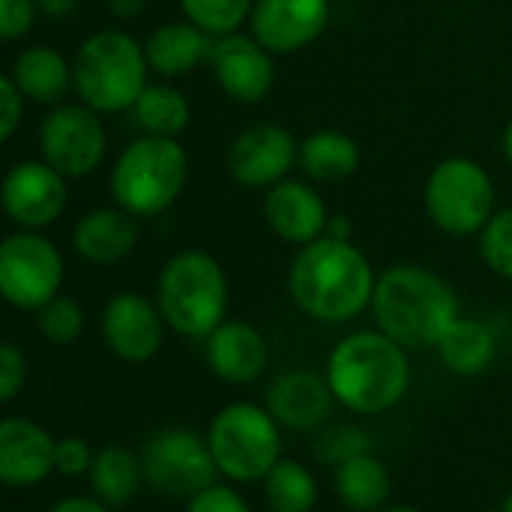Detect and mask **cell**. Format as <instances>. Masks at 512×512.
<instances>
[{
	"mask_svg": "<svg viewBox=\"0 0 512 512\" xmlns=\"http://www.w3.org/2000/svg\"><path fill=\"white\" fill-rule=\"evenodd\" d=\"M480 252L489 270H495L504 279H512V207L489 219L480 237Z\"/></svg>",
	"mask_w": 512,
	"mask_h": 512,
	"instance_id": "obj_32",
	"label": "cell"
},
{
	"mask_svg": "<svg viewBox=\"0 0 512 512\" xmlns=\"http://www.w3.org/2000/svg\"><path fill=\"white\" fill-rule=\"evenodd\" d=\"M363 453H372V438L363 429H354V426H336L318 444V456L333 468H339L342 462H348L354 456H363Z\"/></svg>",
	"mask_w": 512,
	"mask_h": 512,
	"instance_id": "obj_33",
	"label": "cell"
},
{
	"mask_svg": "<svg viewBox=\"0 0 512 512\" xmlns=\"http://www.w3.org/2000/svg\"><path fill=\"white\" fill-rule=\"evenodd\" d=\"M75 252L90 264H117L138 243V225L123 207H102L81 216L75 225Z\"/></svg>",
	"mask_w": 512,
	"mask_h": 512,
	"instance_id": "obj_21",
	"label": "cell"
},
{
	"mask_svg": "<svg viewBox=\"0 0 512 512\" xmlns=\"http://www.w3.org/2000/svg\"><path fill=\"white\" fill-rule=\"evenodd\" d=\"M381 512H423V510H417V507H393V510H381Z\"/></svg>",
	"mask_w": 512,
	"mask_h": 512,
	"instance_id": "obj_45",
	"label": "cell"
},
{
	"mask_svg": "<svg viewBox=\"0 0 512 512\" xmlns=\"http://www.w3.org/2000/svg\"><path fill=\"white\" fill-rule=\"evenodd\" d=\"M375 282L369 258L348 240L333 237L303 246L288 276L294 303L324 324L351 321L372 306Z\"/></svg>",
	"mask_w": 512,
	"mask_h": 512,
	"instance_id": "obj_1",
	"label": "cell"
},
{
	"mask_svg": "<svg viewBox=\"0 0 512 512\" xmlns=\"http://www.w3.org/2000/svg\"><path fill=\"white\" fill-rule=\"evenodd\" d=\"M93 459H96V453L90 450V444L84 438H63V441H57V459H54V465H57V474L60 477L72 480V477L90 474Z\"/></svg>",
	"mask_w": 512,
	"mask_h": 512,
	"instance_id": "obj_34",
	"label": "cell"
},
{
	"mask_svg": "<svg viewBox=\"0 0 512 512\" xmlns=\"http://www.w3.org/2000/svg\"><path fill=\"white\" fill-rule=\"evenodd\" d=\"M186 177V150L174 138L147 135L120 153L111 171V192L126 213L159 216L180 198Z\"/></svg>",
	"mask_w": 512,
	"mask_h": 512,
	"instance_id": "obj_6",
	"label": "cell"
},
{
	"mask_svg": "<svg viewBox=\"0 0 512 512\" xmlns=\"http://www.w3.org/2000/svg\"><path fill=\"white\" fill-rule=\"evenodd\" d=\"M264 216L267 225L288 243L309 246L327 234V207L321 195L300 183V180H282L276 183L264 198Z\"/></svg>",
	"mask_w": 512,
	"mask_h": 512,
	"instance_id": "obj_20",
	"label": "cell"
},
{
	"mask_svg": "<svg viewBox=\"0 0 512 512\" xmlns=\"http://www.w3.org/2000/svg\"><path fill=\"white\" fill-rule=\"evenodd\" d=\"M252 0H183V12L192 24H198L204 33L228 36L234 33L243 18L249 15Z\"/></svg>",
	"mask_w": 512,
	"mask_h": 512,
	"instance_id": "obj_31",
	"label": "cell"
},
{
	"mask_svg": "<svg viewBox=\"0 0 512 512\" xmlns=\"http://www.w3.org/2000/svg\"><path fill=\"white\" fill-rule=\"evenodd\" d=\"M333 390L327 375H315L306 369H294L279 375L267 390V411L276 417L282 429L312 432L333 411Z\"/></svg>",
	"mask_w": 512,
	"mask_h": 512,
	"instance_id": "obj_17",
	"label": "cell"
},
{
	"mask_svg": "<svg viewBox=\"0 0 512 512\" xmlns=\"http://www.w3.org/2000/svg\"><path fill=\"white\" fill-rule=\"evenodd\" d=\"M207 444L219 474L234 483H264L282 462V426L252 402L225 405L207 429Z\"/></svg>",
	"mask_w": 512,
	"mask_h": 512,
	"instance_id": "obj_7",
	"label": "cell"
},
{
	"mask_svg": "<svg viewBox=\"0 0 512 512\" xmlns=\"http://www.w3.org/2000/svg\"><path fill=\"white\" fill-rule=\"evenodd\" d=\"M24 381H27L24 354L12 342L0 345V402L9 405L18 396V390L24 387Z\"/></svg>",
	"mask_w": 512,
	"mask_h": 512,
	"instance_id": "obj_36",
	"label": "cell"
},
{
	"mask_svg": "<svg viewBox=\"0 0 512 512\" xmlns=\"http://www.w3.org/2000/svg\"><path fill=\"white\" fill-rule=\"evenodd\" d=\"M495 333L474 318H459L444 339L438 342V357L441 363L459 375V378H474L483 375L492 360H495Z\"/></svg>",
	"mask_w": 512,
	"mask_h": 512,
	"instance_id": "obj_25",
	"label": "cell"
},
{
	"mask_svg": "<svg viewBox=\"0 0 512 512\" xmlns=\"http://www.w3.org/2000/svg\"><path fill=\"white\" fill-rule=\"evenodd\" d=\"M324 375L336 402L360 417L393 411L411 390L408 354L381 330H360L345 336L330 351Z\"/></svg>",
	"mask_w": 512,
	"mask_h": 512,
	"instance_id": "obj_2",
	"label": "cell"
},
{
	"mask_svg": "<svg viewBox=\"0 0 512 512\" xmlns=\"http://www.w3.org/2000/svg\"><path fill=\"white\" fill-rule=\"evenodd\" d=\"M300 165L312 180L339 183L360 168V147L351 135L324 129L300 144Z\"/></svg>",
	"mask_w": 512,
	"mask_h": 512,
	"instance_id": "obj_27",
	"label": "cell"
},
{
	"mask_svg": "<svg viewBox=\"0 0 512 512\" xmlns=\"http://www.w3.org/2000/svg\"><path fill=\"white\" fill-rule=\"evenodd\" d=\"M78 3H81V0H36V6H39L45 15H51V18H63V15H69Z\"/></svg>",
	"mask_w": 512,
	"mask_h": 512,
	"instance_id": "obj_40",
	"label": "cell"
},
{
	"mask_svg": "<svg viewBox=\"0 0 512 512\" xmlns=\"http://www.w3.org/2000/svg\"><path fill=\"white\" fill-rule=\"evenodd\" d=\"M147 51L123 30L93 33L75 54L72 81L93 111H123L144 93Z\"/></svg>",
	"mask_w": 512,
	"mask_h": 512,
	"instance_id": "obj_5",
	"label": "cell"
},
{
	"mask_svg": "<svg viewBox=\"0 0 512 512\" xmlns=\"http://www.w3.org/2000/svg\"><path fill=\"white\" fill-rule=\"evenodd\" d=\"M327 237H333V240H348V237H351V222H348V216H333V219L327 222Z\"/></svg>",
	"mask_w": 512,
	"mask_h": 512,
	"instance_id": "obj_42",
	"label": "cell"
},
{
	"mask_svg": "<svg viewBox=\"0 0 512 512\" xmlns=\"http://www.w3.org/2000/svg\"><path fill=\"white\" fill-rule=\"evenodd\" d=\"M330 21V0H258L252 9L255 39L276 54L315 42Z\"/></svg>",
	"mask_w": 512,
	"mask_h": 512,
	"instance_id": "obj_14",
	"label": "cell"
},
{
	"mask_svg": "<svg viewBox=\"0 0 512 512\" xmlns=\"http://www.w3.org/2000/svg\"><path fill=\"white\" fill-rule=\"evenodd\" d=\"M144 3L147 0H108V6L117 18H135L144 9Z\"/></svg>",
	"mask_w": 512,
	"mask_h": 512,
	"instance_id": "obj_41",
	"label": "cell"
},
{
	"mask_svg": "<svg viewBox=\"0 0 512 512\" xmlns=\"http://www.w3.org/2000/svg\"><path fill=\"white\" fill-rule=\"evenodd\" d=\"M270 512H312L318 504V480L303 462L282 459L264 480Z\"/></svg>",
	"mask_w": 512,
	"mask_h": 512,
	"instance_id": "obj_28",
	"label": "cell"
},
{
	"mask_svg": "<svg viewBox=\"0 0 512 512\" xmlns=\"http://www.w3.org/2000/svg\"><path fill=\"white\" fill-rule=\"evenodd\" d=\"M495 186L486 168L474 159H444L426 183V210L432 222L456 237H471L489 225Z\"/></svg>",
	"mask_w": 512,
	"mask_h": 512,
	"instance_id": "obj_8",
	"label": "cell"
},
{
	"mask_svg": "<svg viewBox=\"0 0 512 512\" xmlns=\"http://www.w3.org/2000/svg\"><path fill=\"white\" fill-rule=\"evenodd\" d=\"M333 486L345 510L381 512L390 498V471L375 453H363L336 468Z\"/></svg>",
	"mask_w": 512,
	"mask_h": 512,
	"instance_id": "obj_24",
	"label": "cell"
},
{
	"mask_svg": "<svg viewBox=\"0 0 512 512\" xmlns=\"http://www.w3.org/2000/svg\"><path fill=\"white\" fill-rule=\"evenodd\" d=\"M132 108H135L138 126L147 129V135L174 138L189 123V102H186V96L180 90L168 87V84L144 87V93L138 96V102Z\"/></svg>",
	"mask_w": 512,
	"mask_h": 512,
	"instance_id": "obj_29",
	"label": "cell"
},
{
	"mask_svg": "<svg viewBox=\"0 0 512 512\" xmlns=\"http://www.w3.org/2000/svg\"><path fill=\"white\" fill-rule=\"evenodd\" d=\"M294 162V138L282 126H252L228 150V171L249 189L273 186Z\"/></svg>",
	"mask_w": 512,
	"mask_h": 512,
	"instance_id": "obj_16",
	"label": "cell"
},
{
	"mask_svg": "<svg viewBox=\"0 0 512 512\" xmlns=\"http://www.w3.org/2000/svg\"><path fill=\"white\" fill-rule=\"evenodd\" d=\"M63 285V258L51 240L21 231L0 246V294L9 306L39 312Z\"/></svg>",
	"mask_w": 512,
	"mask_h": 512,
	"instance_id": "obj_10",
	"label": "cell"
},
{
	"mask_svg": "<svg viewBox=\"0 0 512 512\" xmlns=\"http://www.w3.org/2000/svg\"><path fill=\"white\" fill-rule=\"evenodd\" d=\"M12 78L21 87V93L30 96L33 102H60L72 84V69L60 51L36 45L18 54Z\"/></svg>",
	"mask_w": 512,
	"mask_h": 512,
	"instance_id": "obj_26",
	"label": "cell"
},
{
	"mask_svg": "<svg viewBox=\"0 0 512 512\" xmlns=\"http://www.w3.org/2000/svg\"><path fill=\"white\" fill-rule=\"evenodd\" d=\"M501 512H512V492L504 498V504H501Z\"/></svg>",
	"mask_w": 512,
	"mask_h": 512,
	"instance_id": "obj_44",
	"label": "cell"
},
{
	"mask_svg": "<svg viewBox=\"0 0 512 512\" xmlns=\"http://www.w3.org/2000/svg\"><path fill=\"white\" fill-rule=\"evenodd\" d=\"M372 312L381 333L414 351L438 348L444 333L462 318L450 282L417 264H399L378 276Z\"/></svg>",
	"mask_w": 512,
	"mask_h": 512,
	"instance_id": "obj_3",
	"label": "cell"
},
{
	"mask_svg": "<svg viewBox=\"0 0 512 512\" xmlns=\"http://www.w3.org/2000/svg\"><path fill=\"white\" fill-rule=\"evenodd\" d=\"M21 108H24V93L9 72L0 78V138L3 141H9L15 135L18 120H21Z\"/></svg>",
	"mask_w": 512,
	"mask_h": 512,
	"instance_id": "obj_37",
	"label": "cell"
},
{
	"mask_svg": "<svg viewBox=\"0 0 512 512\" xmlns=\"http://www.w3.org/2000/svg\"><path fill=\"white\" fill-rule=\"evenodd\" d=\"M33 24V0H0V36L6 42L24 36Z\"/></svg>",
	"mask_w": 512,
	"mask_h": 512,
	"instance_id": "obj_38",
	"label": "cell"
},
{
	"mask_svg": "<svg viewBox=\"0 0 512 512\" xmlns=\"http://www.w3.org/2000/svg\"><path fill=\"white\" fill-rule=\"evenodd\" d=\"M39 150L63 177H87L105 156V126L87 105H63L39 129Z\"/></svg>",
	"mask_w": 512,
	"mask_h": 512,
	"instance_id": "obj_11",
	"label": "cell"
},
{
	"mask_svg": "<svg viewBox=\"0 0 512 512\" xmlns=\"http://www.w3.org/2000/svg\"><path fill=\"white\" fill-rule=\"evenodd\" d=\"M504 153H507V159L512 162V120L510 126H507V132H504Z\"/></svg>",
	"mask_w": 512,
	"mask_h": 512,
	"instance_id": "obj_43",
	"label": "cell"
},
{
	"mask_svg": "<svg viewBox=\"0 0 512 512\" xmlns=\"http://www.w3.org/2000/svg\"><path fill=\"white\" fill-rule=\"evenodd\" d=\"M147 63L168 78H180L189 69H195L210 51V39L198 24H162L159 30H153V36L147 39Z\"/></svg>",
	"mask_w": 512,
	"mask_h": 512,
	"instance_id": "obj_23",
	"label": "cell"
},
{
	"mask_svg": "<svg viewBox=\"0 0 512 512\" xmlns=\"http://www.w3.org/2000/svg\"><path fill=\"white\" fill-rule=\"evenodd\" d=\"M144 480L156 495L195 498L216 483V459L207 438L192 429H162L141 447Z\"/></svg>",
	"mask_w": 512,
	"mask_h": 512,
	"instance_id": "obj_9",
	"label": "cell"
},
{
	"mask_svg": "<svg viewBox=\"0 0 512 512\" xmlns=\"http://www.w3.org/2000/svg\"><path fill=\"white\" fill-rule=\"evenodd\" d=\"M48 512H111V507H105L99 498H63L57 501Z\"/></svg>",
	"mask_w": 512,
	"mask_h": 512,
	"instance_id": "obj_39",
	"label": "cell"
},
{
	"mask_svg": "<svg viewBox=\"0 0 512 512\" xmlns=\"http://www.w3.org/2000/svg\"><path fill=\"white\" fill-rule=\"evenodd\" d=\"M57 441L48 429L24 417L0 423V480L9 489H30L48 480L57 465Z\"/></svg>",
	"mask_w": 512,
	"mask_h": 512,
	"instance_id": "obj_15",
	"label": "cell"
},
{
	"mask_svg": "<svg viewBox=\"0 0 512 512\" xmlns=\"http://www.w3.org/2000/svg\"><path fill=\"white\" fill-rule=\"evenodd\" d=\"M66 177L48 162H18L3 177V210L21 228H45L66 210Z\"/></svg>",
	"mask_w": 512,
	"mask_h": 512,
	"instance_id": "obj_13",
	"label": "cell"
},
{
	"mask_svg": "<svg viewBox=\"0 0 512 512\" xmlns=\"http://www.w3.org/2000/svg\"><path fill=\"white\" fill-rule=\"evenodd\" d=\"M87 477L93 498H99L105 507H126L129 501H135L141 486H147L141 453H132L120 444L102 447Z\"/></svg>",
	"mask_w": 512,
	"mask_h": 512,
	"instance_id": "obj_22",
	"label": "cell"
},
{
	"mask_svg": "<svg viewBox=\"0 0 512 512\" xmlns=\"http://www.w3.org/2000/svg\"><path fill=\"white\" fill-rule=\"evenodd\" d=\"M102 336L123 363H147L159 354L165 339V318L156 303L141 294H114L102 312Z\"/></svg>",
	"mask_w": 512,
	"mask_h": 512,
	"instance_id": "obj_12",
	"label": "cell"
},
{
	"mask_svg": "<svg viewBox=\"0 0 512 512\" xmlns=\"http://www.w3.org/2000/svg\"><path fill=\"white\" fill-rule=\"evenodd\" d=\"M186 512H252L246 498L231 489V486H222V483H213L207 486L204 492H198L195 498H189Z\"/></svg>",
	"mask_w": 512,
	"mask_h": 512,
	"instance_id": "obj_35",
	"label": "cell"
},
{
	"mask_svg": "<svg viewBox=\"0 0 512 512\" xmlns=\"http://www.w3.org/2000/svg\"><path fill=\"white\" fill-rule=\"evenodd\" d=\"M204 354L210 372L228 384H252L264 375L270 363V348L264 333L246 321H222L207 336Z\"/></svg>",
	"mask_w": 512,
	"mask_h": 512,
	"instance_id": "obj_19",
	"label": "cell"
},
{
	"mask_svg": "<svg viewBox=\"0 0 512 512\" xmlns=\"http://www.w3.org/2000/svg\"><path fill=\"white\" fill-rule=\"evenodd\" d=\"M84 324H87L84 309L72 297L57 294L48 306L36 312V327L42 339H48L51 345H72L84 333Z\"/></svg>",
	"mask_w": 512,
	"mask_h": 512,
	"instance_id": "obj_30",
	"label": "cell"
},
{
	"mask_svg": "<svg viewBox=\"0 0 512 512\" xmlns=\"http://www.w3.org/2000/svg\"><path fill=\"white\" fill-rule=\"evenodd\" d=\"M156 306L165 324L189 339H207L228 309V279L207 252H180L159 273Z\"/></svg>",
	"mask_w": 512,
	"mask_h": 512,
	"instance_id": "obj_4",
	"label": "cell"
},
{
	"mask_svg": "<svg viewBox=\"0 0 512 512\" xmlns=\"http://www.w3.org/2000/svg\"><path fill=\"white\" fill-rule=\"evenodd\" d=\"M222 90L237 102H261L273 87V60L258 39L222 36L210 51Z\"/></svg>",
	"mask_w": 512,
	"mask_h": 512,
	"instance_id": "obj_18",
	"label": "cell"
}]
</instances>
